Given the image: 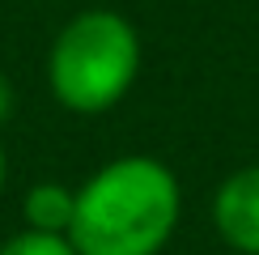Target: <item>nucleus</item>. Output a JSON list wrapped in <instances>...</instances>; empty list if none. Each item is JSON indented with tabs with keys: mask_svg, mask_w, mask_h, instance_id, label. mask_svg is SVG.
Segmentation results:
<instances>
[{
	"mask_svg": "<svg viewBox=\"0 0 259 255\" xmlns=\"http://www.w3.org/2000/svg\"><path fill=\"white\" fill-rule=\"evenodd\" d=\"M183 217L179 175L161 157L123 153L77 187L72 247L77 255H157Z\"/></svg>",
	"mask_w": 259,
	"mask_h": 255,
	"instance_id": "nucleus-1",
	"label": "nucleus"
},
{
	"mask_svg": "<svg viewBox=\"0 0 259 255\" xmlns=\"http://www.w3.org/2000/svg\"><path fill=\"white\" fill-rule=\"evenodd\" d=\"M140 77V34L115 9H85L60 26L47 51V85L72 115H102Z\"/></svg>",
	"mask_w": 259,
	"mask_h": 255,
	"instance_id": "nucleus-2",
	"label": "nucleus"
},
{
	"mask_svg": "<svg viewBox=\"0 0 259 255\" xmlns=\"http://www.w3.org/2000/svg\"><path fill=\"white\" fill-rule=\"evenodd\" d=\"M212 226L238 255H259V162L225 175L212 196Z\"/></svg>",
	"mask_w": 259,
	"mask_h": 255,
	"instance_id": "nucleus-3",
	"label": "nucleus"
},
{
	"mask_svg": "<svg viewBox=\"0 0 259 255\" xmlns=\"http://www.w3.org/2000/svg\"><path fill=\"white\" fill-rule=\"evenodd\" d=\"M72 212H77V187L68 183H34L21 196V217L26 230H42V234H68L72 230Z\"/></svg>",
	"mask_w": 259,
	"mask_h": 255,
	"instance_id": "nucleus-4",
	"label": "nucleus"
},
{
	"mask_svg": "<svg viewBox=\"0 0 259 255\" xmlns=\"http://www.w3.org/2000/svg\"><path fill=\"white\" fill-rule=\"evenodd\" d=\"M0 255H77L68 234H42V230H21L0 242Z\"/></svg>",
	"mask_w": 259,
	"mask_h": 255,
	"instance_id": "nucleus-5",
	"label": "nucleus"
},
{
	"mask_svg": "<svg viewBox=\"0 0 259 255\" xmlns=\"http://www.w3.org/2000/svg\"><path fill=\"white\" fill-rule=\"evenodd\" d=\"M9 115H13V85H9V77L0 72V128H5Z\"/></svg>",
	"mask_w": 259,
	"mask_h": 255,
	"instance_id": "nucleus-6",
	"label": "nucleus"
},
{
	"mask_svg": "<svg viewBox=\"0 0 259 255\" xmlns=\"http://www.w3.org/2000/svg\"><path fill=\"white\" fill-rule=\"evenodd\" d=\"M5 170H9V162H5V145H0V191H5Z\"/></svg>",
	"mask_w": 259,
	"mask_h": 255,
	"instance_id": "nucleus-7",
	"label": "nucleus"
}]
</instances>
